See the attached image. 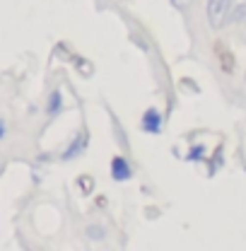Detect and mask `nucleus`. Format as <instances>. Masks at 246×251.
<instances>
[{
	"label": "nucleus",
	"mask_w": 246,
	"mask_h": 251,
	"mask_svg": "<svg viewBox=\"0 0 246 251\" xmlns=\"http://www.w3.org/2000/svg\"><path fill=\"white\" fill-rule=\"evenodd\" d=\"M82 145H85V138H77V140L73 143V148H70L63 157H65V159H73L75 155H80V152H82Z\"/></svg>",
	"instance_id": "nucleus-4"
},
{
	"label": "nucleus",
	"mask_w": 246,
	"mask_h": 251,
	"mask_svg": "<svg viewBox=\"0 0 246 251\" xmlns=\"http://www.w3.org/2000/svg\"><path fill=\"white\" fill-rule=\"evenodd\" d=\"M90 237H104V232L101 229H97V227H90V232H87Z\"/></svg>",
	"instance_id": "nucleus-7"
},
{
	"label": "nucleus",
	"mask_w": 246,
	"mask_h": 251,
	"mask_svg": "<svg viewBox=\"0 0 246 251\" xmlns=\"http://www.w3.org/2000/svg\"><path fill=\"white\" fill-rule=\"evenodd\" d=\"M143 128H145L148 133H159V130H162V116H159V111L148 109L145 116H143Z\"/></svg>",
	"instance_id": "nucleus-2"
},
{
	"label": "nucleus",
	"mask_w": 246,
	"mask_h": 251,
	"mask_svg": "<svg viewBox=\"0 0 246 251\" xmlns=\"http://www.w3.org/2000/svg\"><path fill=\"white\" fill-rule=\"evenodd\" d=\"M232 12V0H208V22L220 29L224 27V22L229 20Z\"/></svg>",
	"instance_id": "nucleus-1"
},
{
	"label": "nucleus",
	"mask_w": 246,
	"mask_h": 251,
	"mask_svg": "<svg viewBox=\"0 0 246 251\" xmlns=\"http://www.w3.org/2000/svg\"><path fill=\"white\" fill-rule=\"evenodd\" d=\"M111 176H114L116 181L130 179V167H128V162H125L123 157H116V159L111 162Z\"/></svg>",
	"instance_id": "nucleus-3"
},
{
	"label": "nucleus",
	"mask_w": 246,
	"mask_h": 251,
	"mask_svg": "<svg viewBox=\"0 0 246 251\" xmlns=\"http://www.w3.org/2000/svg\"><path fill=\"white\" fill-rule=\"evenodd\" d=\"M49 111H51V114L61 111V94H58V92L51 94V106H49Z\"/></svg>",
	"instance_id": "nucleus-5"
},
{
	"label": "nucleus",
	"mask_w": 246,
	"mask_h": 251,
	"mask_svg": "<svg viewBox=\"0 0 246 251\" xmlns=\"http://www.w3.org/2000/svg\"><path fill=\"white\" fill-rule=\"evenodd\" d=\"M80 188H82L85 193H90V191H92V179H90V176H80Z\"/></svg>",
	"instance_id": "nucleus-6"
}]
</instances>
